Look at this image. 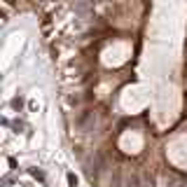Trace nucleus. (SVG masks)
I'll list each match as a JSON object with an SVG mask.
<instances>
[{"instance_id": "obj_1", "label": "nucleus", "mask_w": 187, "mask_h": 187, "mask_svg": "<svg viewBox=\"0 0 187 187\" xmlns=\"http://www.w3.org/2000/svg\"><path fill=\"white\" fill-rule=\"evenodd\" d=\"M68 185L70 187H77V178H75L73 173H68Z\"/></svg>"}]
</instances>
